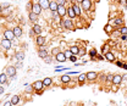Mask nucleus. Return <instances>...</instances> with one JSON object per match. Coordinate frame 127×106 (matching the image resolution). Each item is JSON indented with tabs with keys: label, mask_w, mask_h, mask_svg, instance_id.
I'll use <instances>...</instances> for the list:
<instances>
[{
	"label": "nucleus",
	"mask_w": 127,
	"mask_h": 106,
	"mask_svg": "<svg viewBox=\"0 0 127 106\" xmlns=\"http://www.w3.org/2000/svg\"><path fill=\"white\" fill-rule=\"evenodd\" d=\"M81 5H82V10L89 11L91 7H92V1H91V0H83V1L81 2Z\"/></svg>",
	"instance_id": "obj_1"
},
{
	"label": "nucleus",
	"mask_w": 127,
	"mask_h": 106,
	"mask_svg": "<svg viewBox=\"0 0 127 106\" xmlns=\"http://www.w3.org/2000/svg\"><path fill=\"white\" fill-rule=\"evenodd\" d=\"M4 38H6V39H9V40H14L16 37H15V33H14L12 29H7V31L4 32Z\"/></svg>",
	"instance_id": "obj_2"
},
{
	"label": "nucleus",
	"mask_w": 127,
	"mask_h": 106,
	"mask_svg": "<svg viewBox=\"0 0 127 106\" xmlns=\"http://www.w3.org/2000/svg\"><path fill=\"white\" fill-rule=\"evenodd\" d=\"M33 88L38 92V93H40V90L44 88V84H43V80H37V82H34L33 83Z\"/></svg>",
	"instance_id": "obj_3"
},
{
	"label": "nucleus",
	"mask_w": 127,
	"mask_h": 106,
	"mask_svg": "<svg viewBox=\"0 0 127 106\" xmlns=\"http://www.w3.org/2000/svg\"><path fill=\"white\" fill-rule=\"evenodd\" d=\"M38 56H39L40 59H45V57L48 56V53H47V48H45V46H42V49L38 50Z\"/></svg>",
	"instance_id": "obj_4"
},
{
	"label": "nucleus",
	"mask_w": 127,
	"mask_h": 106,
	"mask_svg": "<svg viewBox=\"0 0 127 106\" xmlns=\"http://www.w3.org/2000/svg\"><path fill=\"white\" fill-rule=\"evenodd\" d=\"M58 13H59L60 17H64V16L67 13V9L65 7V5H59V7H58Z\"/></svg>",
	"instance_id": "obj_5"
},
{
	"label": "nucleus",
	"mask_w": 127,
	"mask_h": 106,
	"mask_svg": "<svg viewBox=\"0 0 127 106\" xmlns=\"http://www.w3.org/2000/svg\"><path fill=\"white\" fill-rule=\"evenodd\" d=\"M38 4L40 5V7H42L43 10H48L49 6H50V1H49V0H39Z\"/></svg>",
	"instance_id": "obj_6"
},
{
	"label": "nucleus",
	"mask_w": 127,
	"mask_h": 106,
	"mask_svg": "<svg viewBox=\"0 0 127 106\" xmlns=\"http://www.w3.org/2000/svg\"><path fill=\"white\" fill-rule=\"evenodd\" d=\"M1 46L4 48V49H10L11 48V40H9V39H6V38H4L2 40H1Z\"/></svg>",
	"instance_id": "obj_7"
},
{
	"label": "nucleus",
	"mask_w": 127,
	"mask_h": 106,
	"mask_svg": "<svg viewBox=\"0 0 127 106\" xmlns=\"http://www.w3.org/2000/svg\"><path fill=\"white\" fill-rule=\"evenodd\" d=\"M55 60H56L58 62H65V61H66L67 59H66V56H65V54L60 51V53H59L58 55H55Z\"/></svg>",
	"instance_id": "obj_8"
},
{
	"label": "nucleus",
	"mask_w": 127,
	"mask_h": 106,
	"mask_svg": "<svg viewBox=\"0 0 127 106\" xmlns=\"http://www.w3.org/2000/svg\"><path fill=\"white\" fill-rule=\"evenodd\" d=\"M6 73H7V76H10V77L16 76V67H14V66H9L7 70H6Z\"/></svg>",
	"instance_id": "obj_9"
},
{
	"label": "nucleus",
	"mask_w": 127,
	"mask_h": 106,
	"mask_svg": "<svg viewBox=\"0 0 127 106\" xmlns=\"http://www.w3.org/2000/svg\"><path fill=\"white\" fill-rule=\"evenodd\" d=\"M58 7H59V4H58L56 1H50L49 10H51V12H56V11H58Z\"/></svg>",
	"instance_id": "obj_10"
},
{
	"label": "nucleus",
	"mask_w": 127,
	"mask_h": 106,
	"mask_svg": "<svg viewBox=\"0 0 127 106\" xmlns=\"http://www.w3.org/2000/svg\"><path fill=\"white\" fill-rule=\"evenodd\" d=\"M42 10H43V9L40 7L39 4H34V5H33V9H32V12H34L35 15H39V13L42 12Z\"/></svg>",
	"instance_id": "obj_11"
},
{
	"label": "nucleus",
	"mask_w": 127,
	"mask_h": 106,
	"mask_svg": "<svg viewBox=\"0 0 127 106\" xmlns=\"http://www.w3.org/2000/svg\"><path fill=\"white\" fill-rule=\"evenodd\" d=\"M121 82H122V76H120V74H115V76H114V79H112V84L117 85V84H120Z\"/></svg>",
	"instance_id": "obj_12"
},
{
	"label": "nucleus",
	"mask_w": 127,
	"mask_h": 106,
	"mask_svg": "<svg viewBox=\"0 0 127 106\" xmlns=\"http://www.w3.org/2000/svg\"><path fill=\"white\" fill-rule=\"evenodd\" d=\"M67 15H68V17H70L71 20L76 17V12H75V10H73V7H72V6L67 9Z\"/></svg>",
	"instance_id": "obj_13"
},
{
	"label": "nucleus",
	"mask_w": 127,
	"mask_h": 106,
	"mask_svg": "<svg viewBox=\"0 0 127 106\" xmlns=\"http://www.w3.org/2000/svg\"><path fill=\"white\" fill-rule=\"evenodd\" d=\"M65 28H67V29H75L71 18H70V20H65Z\"/></svg>",
	"instance_id": "obj_14"
},
{
	"label": "nucleus",
	"mask_w": 127,
	"mask_h": 106,
	"mask_svg": "<svg viewBox=\"0 0 127 106\" xmlns=\"http://www.w3.org/2000/svg\"><path fill=\"white\" fill-rule=\"evenodd\" d=\"M96 77H98V74H96L95 72H88V73H87V79H88V80H95Z\"/></svg>",
	"instance_id": "obj_15"
},
{
	"label": "nucleus",
	"mask_w": 127,
	"mask_h": 106,
	"mask_svg": "<svg viewBox=\"0 0 127 106\" xmlns=\"http://www.w3.org/2000/svg\"><path fill=\"white\" fill-rule=\"evenodd\" d=\"M35 41H37V44H38L39 46H43V45L45 44V38H44V37H42V35H39V37L37 38V40H35Z\"/></svg>",
	"instance_id": "obj_16"
},
{
	"label": "nucleus",
	"mask_w": 127,
	"mask_h": 106,
	"mask_svg": "<svg viewBox=\"0 0 127 106\" xmlns=\"http://www.w3.org/2000/svg\"><path fill=\"white\" fill-rule=\"evenodd\" d=\"M105 59H106L108 61H111V62H112V61L115 60V55H114L112 53H109V51H108V53L105 54Z\"/></svg>",
	"instance_id": "obj_17"
},
{
	"label": "nucleus",
	"mask_w": 127,
	"mask_h": 106,
	"mask_svg": "<svg viewBox=\"0 0 127 106\" xmlns=\"http://www.w3.org/2000/svg\"><path fill=\"white\" fill-rule=\"evenodd\" d=\"M72 7H73V10H75V12H76V16H79L81 15V7L77 5V4H72Z\"/></svg>",
	"instance_id": "obj_18"
},
{
	"label": "nucleus",
	"mask_w": 127,
	"mask_h": 106,
	"mask_svg": "<svg viewBox=\"0 0 127 106\" xmlns=\"http://www.w3.org/2000/svg\"><path fill=\"white\" fill-rule=\"evenodd\" d=\"M15 59H16V60H20V61L23 60V59H25V53H22V51L16 53V54H15Z\"/></svg>",
	"instance_id": "obj_19"
},
{
	"label": "nucleus",
	"mask_w": 127,
	"mask_h": 106,
	"mask_svg": "<svg viewBox=\"0 0 127 106\" xmlns=\"http://www.w3.org/2000/svg\"><path fill=\"white\" fill-rule=\"evenodd\" d=\"M32 29H33V32L37 33V34H40V33H42V27H40L39 25H34Z\"/></svg>",
	"instance_id": "obj_20"
},
{
	"label": "nucleus",
	"mask_w": 127,
	"mask_h": 106,
	"mask_svg": "<svg viewBox=\"0 0 127 106\" xmlns=\"http://www.w3.org/2000/svg\"><path fill=\"white\" fill-rule=\"evenodd\" d=\"M12 31H14V33H15V37H21V35H22V29H21L20 27H15Z\"/></svg>",
	"instance_id": "obj_21"
},
{
	"label": "nucleus",
	"mask_w": 127,
	"mask_h": 106,
	"mask_svg": "<svg viewBox=\"0 0 127 106\" xmlns=\"http://www.w3.org/2000/svg\"><path fill=\"white\" fill-rule=\"evenodd\" d=\"M51 83H53V79H51V78H44V80H43L44 87H49Z\"/></svg>",
	"instance_id": "obj_22"
},
{
	"label": "nucleus",
	"mask_w": 127,
	"mask_h": 106,
	"mask_svg": "<svg viewBox=\"0 0 127 106\" xmlns=\"http://www.w3.org/2000/svg\"><path fill=\"white\" fill-rule=\"evenodd\" d=\"M18 101H20V96H18V95H14V96L11 98V103H12V105L18 104Z\"/></svg>",
	"instance_id": "obj_23"
},
{
	"label": "nucleus",
	"mask_w": 127,
	"mask_h": 106,
	"mask_svg": "<svg viewBox=\"0 0 127 106\" xmlns=\"http://www.w3.org/2000/svg\"><path fill=\"white\" fill-rule=\"evenodd\" d=\"M37 16H38V15H35V13H34V12H30V15H28V17H30V20H31L32 22H35V21H37Z\"/></svg>",
	"instance_id": "obj_24"
},
{
	"label": "nucleus",
	"mask_w": 127,
	"mask_h": 106,
	"mask_svg": "<svg viewBox=\"0 0 127 106\" xmlns=\"http://www.w3.org/2000/svg\"><path fill=\"white\" fill-rule=\"evenodd\" d=\"M86 79H87V73H82V74H79V77H78L79 83H83Z\"/></svg>",
	"instance_id": "obj_25"
},
{
	"label": "nucleus",
	"mask_w": 127,
	"mask_h": 106,
	"mask_svg": "<svg viewBox=\"0 0 127 106\" xmlns=\"http://www.w3.org/2000/svg\"><path fill=\"white\" fill-rule=\"evenodd\" d=\"M6 80H7V74H5V73L0 74V83H1V84H4Z\"/></svg>",
	"instance_id": "obj_26"
},
{
	"label": "nucleus",
	"mask_w": 127,
	"mask_h": 106,
	"mask_svg": "<svg viewBox=\"0 0 127 106\" xmlns=\"http://www.w3.org/2000/svg\"><path fill=\"white\" fill-rule=\"evenodd\" d=\"M70 50L72 51V54H73V55H77V54H78V51H79V48H78V46H72Z\"/></svg>",
	"instance_id": "obj_27"
},
{
	"label": "nucleus",
	"mask_w": 127,
	"mask_h": 106,
	"mask_svg": "<svg viewBox=\"0 0 127 106\" xmlns=\"http://www.w3.org/2000/svg\"><path fill=\"white\" fill-rule=\"evenodd\" d=\"M70 80H71V78H70L68 76H66V74L61 77V82H63V83H68Z\"/></svg>",
	"instance_id": "obj_28"
},
{
	"label": "nucleus",
	"mask_w": 127,
	"mask_h": 106,
	"mask_svg": "<svg viewBox=\"0 0 127 106\" xmlns=\"http://www.w3.org/2000/svg\"><path fill=\"white\" fill-rule=\"evenodd\" d=\"M120 34L121 35H127V27L122 26V27L120 28Z\"/></svg>",
	"instance_id": "obj_29"
},
{
	"label": "nucleus",
	"mask_w": 127,
	"mask_h": 106,
	"mask_svg": "<svg viewBox=\"0 0 127 106\" xmlns=\"http://www.w3.org/2000/svg\"><path fill=\"white\" fill-rule=\"evenodd\" d=\"M64 54H65V56H66V59H70V57H71V56L73 55L71 50H65V51H64Z\"/></svg>",
	"instance_id": "obj_30"
},
{
	"label": "nucleus",
	"mask_w": 127,
	"mask_h": 106,
	"mask_svg": "<svg viewBox=\"0 0 127 106\" xmlns=\"http://www.w3.org/2000/svg\"><path fill=\"white\" fill-rule=\"evenodd\" d=\"M115 25H117V26H122V25H124V20H121V18H116V20H115Z\"/></svg>",
	"instance_id": "obj_31"
},
{
	"label": "nucleus",
	"mask_w": 127,
	"mask_h": 106,
	"mask_svg": "<svg viewBox=\"0 0 127 106\" xmlns=\"http://www.w3.org/2000/svg\"><path fill=\"white\" fill-rule=\"evenodd\" d=\"M111 29H112V27H111L110 25H106V26H105V32H106V33H110Z\"/></svg>",
	"instance_id": "obj_32"
},
{
	"label": "nucleus",
	"mask_w": 127,
	"mask_h": 106,
	"mask_svg": "<svg viewBox=\"0 0 127 106\" xmlns=\"http://www.w3.org/2000/svg\"><path fill=\"white\" fill-rule=\"evenodd\" d=\"M112 79H114V76H112V74H108V76H106V80H108V82H111V83H112Z\"/></svg>",
	"instance_id": "obj_33"
},
{
	"label": "nucleus",
	"mask_w": 127,
	"mask_h": 106,
	"mask_svg": "<svg viewBox=\"0 0 127 106\" xmlns=\"http://www.w3.org/2000/svg\"><path fill=\"white\" fill-rule=\"evenodd\" d=\"M89 55H91L92 57H94V56H96V50H95V49H92V50L89 51Z\"/></svg>",
	"instance_id": "obj_34"
},
{
	"label": "nucleus",
	"mask_w": 127,
	"mask_h": 106,
	"mask_svg": "<svg viewBox=\"0 0 127 106\" xmlns=\"http://www.w3.org/2000/svg\"><path fill=\"white\" fill-rule=\"evenodd\" d=\"M33 90H34V88H33V85H28V87L26 88V92H27V93H32Z\"/></svg>",
	"instance_id": "obj_35"
},
{
	"label": "nucleus",
	"mask_w": 127,
	"mask_h": 106,
	"mask_svg": "<svg viewBox=\"0 0 127 106\" xmlns=\"http://www.w3.org/2000/svg\"><path fill=\"white\" fill-rule=\"evenodd\" d=\"M68 60H70L71 62H76V60H77V57H76V55H72V56H71V57H70Z\"/></svg>",
	"instance_id": "obj_36"
},
{
	"label": "nucleus",
	"mask_w": 127,
	"mask_h": 106,
	"mask_svg": "<svg viewBox=\"0 0 127 106\" xmlns=\"http://www.w3.org/2000/svg\"><path fill=\"white\" fill-rule=\"evenodd\" d=\"M66 1H67V0H56V2H58L59 5H65Z\"/></svg>",
	"instance_id": "obj_37"
},
{
	"label": "nucleus",
	"mask_w": 127,
	"mask_h": 106,
	"mask_svg": "<svg viewBox=\"0 0 127 106\" xmlns=\"http://www.w3.org/2000/svg\"><path fill=\"white\" fill-rule=\"evenodd\" d=\"M60 53V50H59V48H55V49H53V54H55V55H58Z\"/></svg>",
	"instance_id": "obj_38"
},
{
	"label": "nucleus",
	"mask_w": 127,
	"mask_h": 106,
	"mask_svg": "<svg viewBox=\"0 0 127 106\" xmlns=\"http://www.w3.org/2000/svg\"><path fill=\"white\" fill-rule=\"evenodd\" d=\"M27 9L32 11V9H33V4H32V2H28V4H27Z\"/></svg>",
	"instance_id": "obj_39"
},
{
	"label": "nucleus",
	"mask_w": 127,
	"mask_h": 106,
	"mask_svg": "<svg viewBox=\"0 0 127 106\" xmlns=\"http://www.w3.org/2000/svg\"><path fill=\"white\" fill-rule=\"evenodd\" d=\"M78 54H81V55H84V54H86V50H84V49H79Z\"/></svg>",
	"instance_id": "obj_40"
},
{
	"label": "nucleus",
	"mask_w": 127,
	"mask_h": 106,
	"mask_svg": "<svg viewBox=\"0 0 127 106\" xmlns=\"http://www.w3.org/2000/svg\"><path fill=\"white\" fill-rule=\"evenodd\" d=\"M44 60H45V62H47V64H50V62H51V60H50V57H49V56H47Z\"/></svg>",
	"instance_id": "obj_41"
},
{
	"label": "nucleus",
	"mask_w": 127,
	"mask_h": 106,
	"mask_svg": "<svg viewBox=\"0 0 127 106\" xmlns=\"http://www.w3.org/2000/svg\"><path fill=\"white\" fill-rule=\"evenodd\" d=\"M108 49H109V46H108V45H105V46H104V49H101V50L106 54V53H108Z\"/></svg>",
	"instance_id": "obj_42"
},
{
	"label": "nucleus",
	"mask_w": 127,
	"mask_h": 106,
	"mask_svg": "<svg viewBox=\"0 0 127 106\" xmlns=\"http://www.w3.org/2000/svg\"><path fill=\"white\" fill-rule=\"evenodd\" d=\"M4 106H12V103H11V101H6V103L4 104Z\"/></svg>",
	"instance_id": "obj_43"
},
{
	"label": "nucleus",
	"mask_w": 127,
	"mask_h": 106,
	"mask_svg": "<svg viewBox=\"0 0 127 106\" xmlns=\"http://www.w3.org/2000/svg\"><path fill=\"white\" fill-rule=\"evenodd\" d=\"M120 2H121V4H125V5H126V4H127V0H120Z\"/></svg>",
	"instance_id": "obj_44"
},
{
	"label": "nucleus",
	"mask_w": 127,
	"mask_h": 106,
	"mask_svg": "<svg viewBox=\"0 0 127 106\" xmlns=\"http://www.w3.org/2000/svg\"><path fill=\"white\" fill-rule=\"evenodd\" d=\"M1 6H2V7H5V9H6V7H9V6H10V5H9V4H4V5H1Z\"/></svg>",
	"instance_id": "obj_45"
},
{
	"label": "nucleus",
	"mask_w": 127,
	"mask_h": 106,
	"mask_svg": "<svg viewBox=\"0 0 127 106\" xmlns=\"http://www.w3.org/2000/svg\"><path fill=\"white\" fill-rule=\"evenodd\" d=\"M116 65H117V66H119V67H122V62H120V61H119V62H117V64H116Z\"/></svg>",
	"instance_id": "obj_46"
},
{
	"label": "nucleus",
	"mask_w": 127,
	"mask_h": 106,
	"mask_svg": "<svg viewBox=\"0 0 127 106\" xmlns=\"http://www.w3.org/2000/svg\"><path fill=\"white\" fill-rule=\"evenodd\" d=\"M1 93H4V88H2V87H0V94H1Z\"/></svg>",
	"instance_id": "obj_47"
},
{
	"label": "nucleus",
	"mask_w": 127,
	"mask_h": 106,
	"mask_svg": "<svg viewBox=\"0 0 127 106\" xmlns=\"http://www.w3.org/2000/svg\"><path fill=\"white\" fill-rule=\"evenodd\" d=\"M122 79H127V74H125V76H122Z\"/></svg>",
	"instance_id": "obj_48"
},
{
	"label": "nucleus",
	"mask_w": 127,
	"mask_h": 106,
	"mask_svg": "<svg viewBox=\"0 0 127 106\" xmlns=\"http://www.w3.org/2000/svg\"><path fill=\"white\" fill-rule=\"evenodd\" d=\"M122 67H124L125 70H127V65H122Z\"/></svg>",
	"instance_id": "obj_49"
},
{
	"label": "nucleus",
	"mask_w": 127,
	"mask_h": 106,
	"mask_svg": "<svg viewBox=\"0 0 127 106\" xmlns=\"http://www.w3.org/2000/svg\"><path fill=\"white\" fill-rule=\"evenodd\" d=\"M76 1H77V2H79V4H81V2H82V1H83V0H76Z\"/></svg>",
	"instance_id": "obj_50"
},
{
	"label": "nucleus",
	"mask_w": 127,
	"mask_h": 106,
	"mask_svg": "<svg viewBox=\"0 0 127 106\" xmlns=\"http://www.w3.org/2000/svg\"><path fill=\"white\" fill-rule=\"evenodd\" d=\"M68 1H71V2H72V4H73V1H75V0H68Z\"/></svg>",
	"instance_id": "obj_51"
},
{
	"label": "nucleus",
	"mask_w": 127,
	"mask_h": 106,
	"mask_svg": "<svg viewBox=\"0 0 127 106\" xmlns=\"http://www.w3.org/2000/svg\"><path fill=\"white\" fill-rule=\"evenodd\" d=\"M1 9H2V6H1V5H0V12H1Z\"/></svg>",
	"instance_id": "obj_52"
},
{
	"label": "nucleus",
	"mask_w": 127,
	"mask_h": 106,
	"mask_svg": "<svg viewBox=\"0 0 127 106\" xmlns=\"http://www.w3.org/2000/svg\"><path fill=\"white\" fill-rule=\"evenodd\" d=\"M126 40H127V37H126Z\"/></svg>",
	"instance_id": "obj_53"
}]
</instances>
